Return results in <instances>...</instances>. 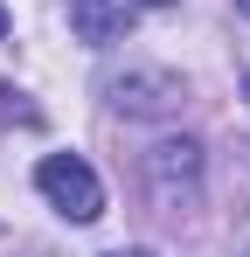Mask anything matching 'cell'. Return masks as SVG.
<instances>
[{
	"label": "cell",
	"instance_id": "4",
	"mask_svg": "<svg viewBox=\"0 0 250 257\" xmlns=\"http://www.w3.org/2000/svg\"><path fill=\"white\" fill-rule=\"evenodd\" d=\"M111 257H153V250H111Z\"/></svg>",
	"mask_w": 250,
	"mask_h": 257
},
{
	"label": "cell",
	"instance_id": "1",
	"mask_svg": "<svg viewBox=\"0 0 250 257\" xmlns=\"http://www.w3.org/2000/svg\"><path fill=\"white\" fill-rule=\"evenodd\" d=\"M35 188L70 215V222H97V215H104V188H97L90 160H77V153H49L35 167Z\"/></svg>",
	"mask_w": 250,
	"mask_h": 257
},
{
	"label": "cell",
	"instance_id": "6",
	"mask_svg": "<svg viewBox=\"0 0 250 257\" xmlns=\"http://www.w3.org/2000/svg\"><path fill=\"white\" fill-rule=\"evenodd\" d=\"M236 7H243V14H250V0H236Z\"/></svg>",
	"mask_w": 250,
	"mask_h": 257
},
{
	"label": "cell",
	"instance_id": "2",
	"mask_svg": "<svg viewBox=\"0 0 250 257\" xmlns=\"http://www.w3.org/2000/svg\"><path fill=\"white\" fill-rule=\"evenodd\" d=\"M146 181H153V202H181V188L195 195V181H202V146L195 139H167V146H153V160H146Z\"/></svg>",
	"mask_w": 250,
	"mask_h": 257
},
{
	"label": "cell",
	"instance_id": "3",
	"mask_svg": "<svg viewBox=\"0 0 250 257\" xmlns=\"http://www.w3.org/2000/svg\"><path fill=\"white\" fill-rule=\"evenodd\" d=\"M139 7H160V0H70V28H77V42L104 49L139 21Z\"/></svg>",
	"mask_w": 250,
	"mask_h": 257
},
{
	"label": "cell",
	"instance_id": "5",
	"mask_svg": "<svg viewBox=\"0 0 250 257\" xmlns=\"http://www.w3.org/2000/svg\"><path fill=\"white\" fill-rule=\"evenodd\" d=\"M0 35H7V7H0Z\"/></svg>",
	"mask_w": 250,
	"mask_h": 257
}]
</instances>
